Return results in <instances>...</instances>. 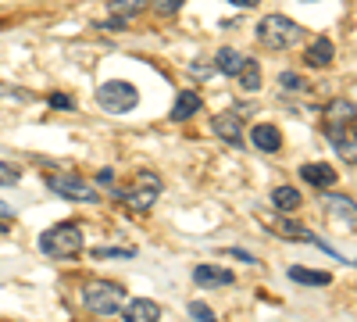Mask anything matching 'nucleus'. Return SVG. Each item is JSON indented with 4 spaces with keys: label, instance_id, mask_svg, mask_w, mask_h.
<instances>
[{
    "label": "nucleus",
    "instance_id": "c85d7f7f",
    "mask_svg": "<svg viewBox=\"0 0 357 322\" xmlns=\"http://www.w3.org/2000/svg\"><path fill=\"white\" fill-rule=\"evenodd\" d=\"M229 4H232V8H243V11H250V8H257V4H261V0H229Z\"/></svg>",
    "mask_w": 357,
    "mask_h": 322
},
{
    "label": "nucleus",
    "instance_id": "f03ea898",
    "mask_svg": "<svg viewBox=\"0 0 357 322\" xmlns=\"http://www.w3.org/2000/svg\"><path fill=\"white\" fill-rule=\"evenodd\" d=\"M86 247L82 240V229L75 222H61V226H50L43 237H40V251L47 258H75Z\"/></svg>",
    "mask_w": 357,
    "mask_h": 322
},
{
    "label": "nucleus",
    "instance_id": "72a5a7b5",
    "mask_svg": "<svg viewBox=\"0 0 357 322\" xmlns=\"http://www.w3.org/2000/svg\"><path fill=\"white\" fill-rule=\"evenodd\" d=\"M4 229H8V226H4V222H0V233H4Z\"/></svg>",
    "mask_w": 357,
    "mask_h": 322
},
{
    "label": "nucleus",
    "instance_id": "393cba45",
    "mask_svg": "<svg viewBox=\"0 0 357 322\" xmlns=\"http://www.w3.org/2000/svg\"><path fill=\"white\" fill-rule=\"evenodd\" d=\"M279 82L286 86L289 94H301V90H307V82H304L301 75H296V72H282V75H279Z\"/></svg>",
    "mask_w": 357,
    "mask_h": 322
},
{
    "label": "nucleus",
    "instance_id": "0eeeda50",
    "mask_svg": "<svg viewBox=\"0 0 357 322\" xmlns=\"http://www.w3.org/2000/svg\"><path fill=\"white\" fill-rule=\"evenodd\" d=\"M321 204H325V215H333V219H343L347 226H354L357 229V204L350 200V197H343V193H325L321 197Z\"/></svg>",
    "mask_w": 357,
    "mask_h": 322
},
{
    "label": "nucleus",
    "instance_id": "9b49d317",
    "mask_svg": "<svg viewBox=\"0 0 357 322\" xmlns=\"http://www.w3.org/2000/svg\"><path fill=\"white\" fill-rule=\"evenodd\" d=\"M250 143H254L257 151H264V154H275V151L282 147V136H279V129H275V126L261 122V126H254V129H250Z\"/></svg>",
    "mask_w": 357,
    "mask_h": 322
},
{
    "label": "nucleus",
    "instance_id": "423d86ee",
    "mask_svg": "<svg viewBox=\"0 0 357 322\" xmlns=\"http://www.w3.org/2000/svg\"><path fill=\"white\" fill-rule=\"evenodd\" d=\"M161 180H158V175L154 172H139L136 175V186H129L122 197H126V204H129V208H136V212H151L154 208V204H158V197H161Z\"/></svg>",
    "mask_w": 357,
    "mask_h": 322
},
{
    "label": "nucleus",
    "instance_id": "4468645a",
    "mask_svg": "<svg viewBox=\"0 0 357 322\" xmlns=\"http://www.w3.org/2000/svg\"><path fill=\"white\" fill-rule=\"evenodd\" d=\"M333 57H336V43L329 36H314L311 47H307V65L311 68H325V65H333Z\"/></svg>",
    "mask_w": 357,
    "mask_h": 322
},
{
    "label": "nucleus",
    "instance_id": "aec40b11",
    "mask_svg": "<svg viewBox=\"0 0 357 322\" xmlns=\"http://www.w3.org/2000/svg\"><path fill=\"white\" fill-rule=\"evenodd\" d=\"M236 79H240V86H243L247 94L261 90V65L254 61V57H247V61H243V68L236 72Z\"/></svg>",
    "mask_w": 357,
    "mask_h": 322
},
{
    "label": "nucleus",
    "instance_id": "2f4dec72",
    "mask_svg": "<svg viewBox=\"0 0 357 322\" xmlns=\"http://www.w3.org/2000/svg\"><path fill=\"white\" fill-rule=\"evenodd\" d=\"M11 215V208H4V200H0V219H8Z\"/></svg>",
    "mask_w": 357,
    "mask_h": 322
},
{
    "label": "nucleus",
    "instance_id": "f257e3e1",
    "mask_svg": "<svg viewBox=\"0 0 357 322\" xmlns=\"http://www.w3.org/2000/svg\"><path fill=\"white\" fill-rule=\"evenodd\" d=\"M257 40L264 47H272V50H289V47H296L304 40V29L296 25L293 18H286V15H268L257 25Z\"/></svg>",
    "mask_w": 357,
    "mask_h": 322
},
{
    "label": "nucleus",
    "instance_id": "412c9836",
    "mask_svg": "<svg viewBox=\"0 0 357 322\" xmlns=\"http://www.w3.org/2000/svg\"><path fill=\"white\" fill-rule=\"evenodd\" d=\"M293 283H304V286H329V272H314V269H289Z\"/></svg>",
    "mask_w": 357,
    "mask_h": 322
},
{
    "label": "nucleus",
    "instance_id": "a878e982",
    "mask_svg": "<svg viewBox=\"0 0 357 322\" xmlns=\"http://www.w3.org/2000/svg\"><path fill=\"white\" fill-rule=\"evenodd\" d=\"M190 315H193V319H200V322H211V319H215V312L207 308L204 301H193V305H190Z\"/></svg>",
    "mask_w": 357,
    "mask_h": 322
},
{
    "label": "nucleus",
    "instance_id": "b1692460",
    "mask_svg": "<svg viewBox=\"0 0 357 322\" xmlns=\"http://www.w3.org/2000/svg\"><path fill=\"white\" fill-rule=\"evenodd\" d=\"M136 251L132 247H93V258L100 261V258H132Z\"/></svg>",
    "mask_w": 357,
    "mask_h": 322
},
{
    "label": "nucleus",
    "instance_id": "f704fd0d",
    "mask_svg": "<svg viewBox=\"0 0 357 322\" xmlns=\"http://www.w3.org/2000/svg\"><path fill=\"white\" fill-rule=\"evenodd\" d=\"M354 265H357V261H354Z\"/></svg>",
    "mask_w": 357,
    "mask_h": 322
},
{
    "label": "nucleus",
    "instance_id": "5701e85b",
    "mask_svg": "<svg viewBox=\"0 0 357 322\" xmlns=\"http://www.w3.org/2000/svg\"><path fill=\"white\" fill-rule=\"evenodd\" d=\"M18 180H22L18 165H8V161H0V186H18Z\"/></svg>",
    "mask_w": 357,
    "mask_h": 322
},
{
    "label": "nucleus",
    "instance_id": "7c9ffc66",
    "mask_svg": "<svg viewBox=\"0 0 357 322\" xmlns=\"http://www.w3.org/2000/svg\"><path fill=\"white\" fill-rule=\"evenodd\" d=\"M225 254H232V258H243V261H250V265H254V261H257L254 254H247V251H236V247H232V251H225Z\"/></svg>",
    "mask_w": 357,
    "mask_h": 322
},
{
    "label": "nucleus",
    "instance_id": "9d476101",
    "mask_svg": "<svg viewBox=\"0 0 357 322\" xmlns=\"http://www.w3.org/2000/svg\"><path fill=\"white\" fill-rule=\"evenodd\" d=\"M329 140H333V147H336V154L343 161L357 165V136L354 133H347L343 126H329Z\"/></svg>",
    "mask_w": 357,
    "mask_h": 322
},
{
    "label": "nucleus",
    "instance_id": "c756f323",
    "mask_svg": "<svg viewBox=\"0 0 357 322\" xmlns=\"http://www.w3.org/2000/svg\"><path fill=\"white\" fill-rule=\"evenodd\" d=\"M97 183H104V186H111V183H114V172H111V168H104V172L97 175Z\"/></svg>",
    "mask_w": 357,
    "mask_h": 322
},
{
    "label": "nucleus",
    "instance_id": "f8f14e48",
    "mask_svg": "<svg viewBox=\"0 0 357 322\" xmlns=\"http://www.w3.org/2000/svg\"><path fill=\"white\" fill-rule=\"evenodd\" d=\"M193 283L197 286H232L236 276L229 269H218V265H197L193 269Z\"/></svg>",
    "mask_w": 357,
    "mask_h": 322
},
{
    "label": "nucleus",
    "instance_id": "4be33fe9",
    "mask_svg": "<svg viewBox=\"0 0 357 322\" xmlns=\"http://www.w3.org/2000/svg\"><path fill=\"white\" fill-rule=\"evenodd\" d=\"M279 226V237H286V240H307L311 237V233L301 226V222H289V219H279L275 222Z\"/></svg>",
    "mask_w": 357,
    "mask_h": 322
},
{
    "label": "nucleus",
    "instance_id": "f3484780",
    "mask_svg": "<svg viewBox=\"0 0 357 322\" xmlns=\"http://www.w3.org/2000/svg\"><path fill=\"white\" fill-rule=\"evenodd\" d=\"M243 61H247V54L236 50V47H222V50L215 54V68H218L222 75H232V79H236V72L243 68Z\"/></svg>",
    "mask_w": 357,
    "mask_h": 322
},
{
    "label": "nucleus",
    "instance_id": "dca6fc26",
    "mask_svg": "<svg viewBox=\"0 0 357 322\" xmlns=\"http://www.w3.org/2000/svg\"><path fill=\"white\" fill-rule=\"evenodd\" d=\"M200 94H193V90H183V94H178L175 97V104H172V115H168V119L172 122H186L190 119V115H197L200 111Z\"/></svg>",
    "mask_w": 357,
    "mask_h": 322
},
{
    "label": "nucleus",
    "instance_id": "6e6552de",
    "mask_svg": "<svg viewBox=\"0 0 357 322\" xmlns=\"http://www.w3.org/2000/svg\"><path fill=\"white\" fill-rule=\"evenodd\" d=\"M211 129H215L218 140L229 143V147H243V122L236 119V115H215Z\"/></svg>",
    "mask_w": 357,
    "mask_h": 322
},
{
    "label": "nucleus",
    "instance_id": "bb28decb",
    "mask_svg": "<svg viewBox=\"0 0 357 322\" xmlns=\"http://www.w3.org/2000/svg\"><path fill=\"white\" fill-rule=\"evenodd\" d=\"M183 4H186V0H154V8H158L161 15H175Z\"/></svg>",
    "mask_w": 357,
    "mask_h": 322
},
{
    "label": "nucleus",
    "instance_id": "20e7f679",
    "mask_svg": "<svg viewBox=\"0 0 357 322\" xmlns=\"http://www.w3.org/2000/svg\"><path fill=\"white\" fill-rule=\"evenodd\" d=\"M97 104L107 115H126V111H132L139 104V90L132 82H126V79H107V82H100V90H97Z\"/></svg>",
    "mask_w": 357,
    "mask_h": 322
},
{
    "label": "nucleus",
    "instance_id": "a211bd4d",
    "mask_svg": "<svg viewBox=\"0 0 357 322\" xmlns=\"http://www.w3.org/2000/svg\"><path fill=\"white\" fill-rule=\"evenodd\" d=\"M272 204L279 212H296L304 204V197H301V190H293V186H275L272 190Z\"/></svg>",
    "mask_w": 357,
    "mask_h": 322
},
{
    "label": "nucleus",
    "instance_id": "7ed1b4c3",
    "mask_svg": "<svg viewBox=\"0 0 357 322\" xmlns=\"http://www.w3.org/2000/svg\"><path fill=\"white\" fill-rule=\"evenodd\" d=\"M82 305L93 315H114L126 305V290L118 283H107V279H93L82 286Z\"/></svg>",
    "mask_w": 357,
    "mask_h": 322
},
{
    "label": "nucleus",
    "instance_id": "1a4fd4ad",
    "mask_svg": "<svg viewBox=\"0 0 357 322\" xmlns=\"http://www.w3.org/2000/svg\"><path fill=\"white\" fill-rule=\"evenodd\" d=\"M301 175H304L311 186H318V190H333L336 180H340V172H336L333 165H325V161H307V165H301Z\"/></svg>",
    "mask_w": 357,
    "mask_h": 322
},
{
    "label": "nucleus",
    "instance_id": "ddd939ff",
    "mask_svg": "<svg viewBox=\"0 0 357 322\" xmlns=\"http://www.w3.org/2000/svg\"><path fill=\"white\" fill-rule=\"evenodd\" d=\"M122 315H126L129 322H158V319H161V308H158V301L136 298V301L122 305Z\"/></svg>",
    "mask_w": 357,
    "mask_h": 322
},
{
    "label": "nucleus",
    "instance_id": "cd10ccee",
    "mask_svg": "<svg viewBox=\"0 0 357 322\" xmlns=\"http://www.w3.org/2000/svg\"><path fill=\"white\" fill-rule=\"evenodd\" d=\"M50 104H54V108H75V97H68V94H50Z\"/></svg>",
    "mask_w": 357,
    "mask_h": 322
},
{
    "label": "nucleus",
    "instance_id": "39448f33",
    "mask_svg": "<svg viewBox=\"0 0 357 322\" xmlns=\"http://www.w3.org/2000/svg\"><path fill=\"white\" fill-rule=\"evenodd\" d=\"M47 186H50L57 197H65V200H82V204H97V200H100V190L89 186L86 180H79V175L54 172V175H47Z\"/></svg>",
    "mask_w": 357,
    "mask_h": 322
},
{
    "label": "nucleus",
    "instance_id": "473e14b6",
    "mask_svg": "<svg viewBox=\"0 0 357 322\" xmlns=\"http://www.w3.org/2000/svg\"><path fill=\"white\" fill-rule=\"evenodd\" d=\"M350 133H354V136H357V119H354V122H350Z\"/></svg>",
    "mask_w": 357,
    "mask_h": 322
},
{
    "label": "nucleus",
    "instance_id": "2eb2a0df",
    "mask_svg": "<svg viewBox=\"0 0 357 322\" xmlns=\"http://www.w3.org/2000/svg\"><path fill=\"white\" fill-rule=\"evenodd\" d=\"M325 119H329V126H350L357 119V104L347 101V97H336V101H329V108H325Z\"/></svg>",
    "mask_w": 357,
    "mask_h": 322
},
{
    "label": "nucleus",
    "instance_id": "6ab92c4d",
    "mask_svg": "<svg viewBox=\"0 0 357 322\" xmlns=\"http://www.w3.org/2000/svg\"><path fill=\"white\" fill-rule=\"evenodd\" d=\"M146 11V0H111V15L122 18V22H132Z\"/></svg>",
    "mask_w": 357,
    "mask_h": 322
}]
</instances>
